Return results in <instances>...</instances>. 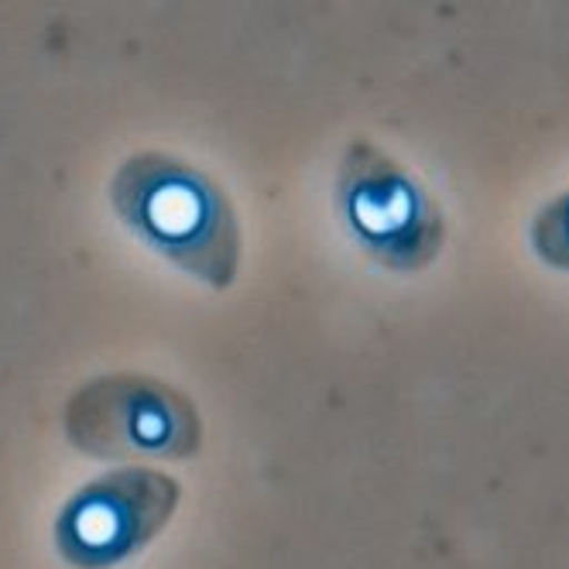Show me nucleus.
Instances as JSON below:
<instances>
[{
  "mask_svg": "<svg viewBox=\"0 0 569 569\" xmlns=\"http://www.w3.org/2000/svg\"><path fill=\"white\" fill-rule=\"evenodd\" d=\"M110 207L141 243L189 278L223 292L240 271V220L207 172L166 151H138L110 179Z\"/></svg>",
  "mask_w": 569,
  "mask_h": 569,
  "instance_id": "obj_1",
  "label": "nucleus"
},
{
  "mask_svg": "<svg viewBox=\"0 0 569 569\" xmlns=\"http://www.w3.org/2000/svg\"><path fill=\"white\" fill-rule=\"evenodd\" d=\"M66 436L93 460H189L202 446L196 401L151 375L117 371L76 388Z\"/></svg>",
  "mask_w": 569,
  "mask_h": 569,
  "instance_id": "obj_2",
  "label": "nucleus"
},
{
  "mask_svg": "<svg viewBox=\"0 0 569 569\" xmlns=\"http://www.w3.org/2000/svg\"><path fill=\"white\" fill-rule=\"evenodd\" d=\"M337 199L357 243L381 268L422 271L446 243L432 196L371 141H353L337 172Z\"/></svg>",
  "mask_w": 569,
  "mask_h": 569,
  "instance_id": "obj_3",
  "label": "nucleus"
},
{
  "mask_svg": "<svg viewBox=\"0 0 569 569\" xmlns=\"http://www.w3.org/2000/svg\"><path fill=\"white\" fill-rule=\"evenodd\" d=\"M179 480L120 467L76 491L56 518V549L76 569H110L148 549L179 508Z\"/></svg>",
  "mask_w": 569,
  "mask_h": 569,
  "instance_id": "obj_4",
  "label": "nucleus"
},
{
  "mask_svg": "<svg viewBox=\"0 0 569 569\" xmlns=\"http://www.w3.org/2000/svg\"><path fill=\"white\" fill-rule=\"evenodd\" d=\"M532 243L542 261L569 271V192L552 199L532 223Z\"/></svg>",
  "mask_w": 569,
  "mask_h": 569,
  "instance_id": "obj_5",
  "label": "nucleus"
}]
</instances>
